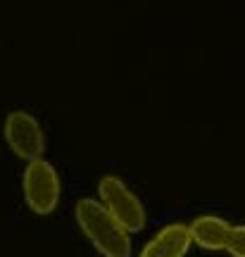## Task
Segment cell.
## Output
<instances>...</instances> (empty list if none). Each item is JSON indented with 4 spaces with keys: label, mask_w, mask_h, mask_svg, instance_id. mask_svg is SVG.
<instances>
[{
    "label": "cell",
    "mask_w": 245,
    "mask_h": 257,
    "mask_svg": "<svg viewBox=\"0 0 245 257\" xmlns=\"http://www.w3.org/2000/svg\"><path fill=\"white\" fill-rule=\"evenodd\" d=\"M98 198L100 205L119 221V226L127 233H138L146 229V207L121 179L102 176L98 184Z\"/></svg>",
    "instance_id": "7a4b0ae2"
},
{
    "label": "cell",
    "mask_w": 245,
    "mask_h": 257,
    "mask_svg": "<svg viewBox=\"0 0 245 257\" xmlns=\"http://www.w3.org/2000/svg\"><path fill=\"white\" fill-rule=\"evenodd\" d=\"M224 250L231 257H245V226H231Z\"/></svg>",
    "instance_id": "52a82bcc"
},
{
    "label": "cell",
    "mask_w": 245,
    "mask_h": 257,
    "mask_svg": "<svg viewBox=\"0 0 245 257\" xmlns=\"http://www.w3.org/2000/svg\"><path fill=\"white\" fill-rule=\"evenodd\" d=\"M24 200L36 214H53L60 202V176L46 160H34L24 169Z\"/></svg>",
    "instance_id": "3957f363"
},
{
    "label": "cell",
    "mask_w": 245,
    "mask_h": 257,
    "mask_svg": "<svg viewBox=\"0 0 245 257\" xmlns=\"http://www.w3.org/2000/svg\"><path fill=\"white\" fill-rule=\"evenodd\" d=\"M5 141L10 150L22 160H41L46 150V136L36 117L27 112H10L5 119Z\"/></svg>",
    "instance_id": "277c9868"
},
{
    "label": "cell",
    "mask_w": 245,
    "mask_h": 257,
    "mask_svg": "<svg viewBox=\"0 0 245 257\" xmlns=\"http://www.w3.org/2000/svg\"><path fill=\"white\" fill-rule=\"evenodd\" d=\"M191 240L202 250H224L231 233V224L217 214H200L191 221Z\"/></svg>",
    "instance_id": "8992f818"
},
{
    "label": "cell",
    "mask_w": 245,
    "mask_h": 257,
    "mask_svg": "<svg viewBox=\"0 0 245 257\" xmlns=\"http://www.w3.org/2000/svg\"><path fill=\"white\" fill-rule=\"evenodd\" d=\"M191 243V231L186 224H167L143 245L138 257H186Z\"/></svg>",
    "instance_id": "5b68a950"
},
{
    "label": "cell",
    "mask_w": 245,
    "mask_h": 257,
    "mask_svg": "<svg viewBox=\"0 0 245 257\" xmlns=\"http://www.w3.org/2000/svg\"><path fill=\"white\" fill-rule=\"evenodd\" d=\"M76 221L86 238L93 243L102 257H129L131 255V236L119 226V221L109 214L98 200L81 198L76 202Z\"/></svg>",
    "instance_id": "6da1fadb"
}]
</instances>
